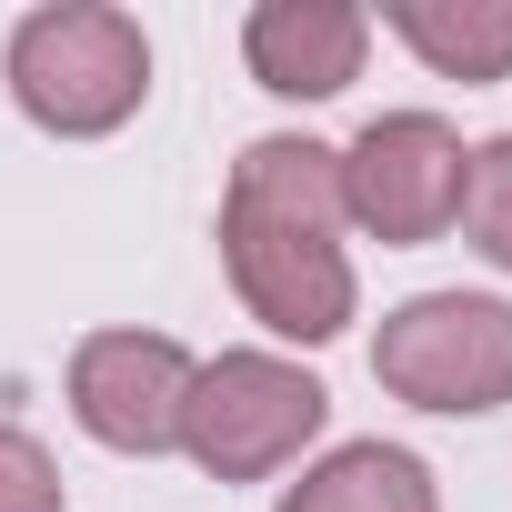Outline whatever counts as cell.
Wrapping results in <instances>:
<instances>
[{
	"label": "cell",
	"mask_w": 512,
	"mask_h": 512,
	"mask_svg": "<svg viewBox=\"0 0 512 512\" xmlns=\"http://www.w3.org/2000/svg\"><path fill=\"white\" fill-rule=\"evenodd\" d=\"M342 151L322 141H251L231 161L221 201V262L251 302V322H272L282 342H332L352 322V262H342Z\"/></svg>",
	"instance_id": "1"
},
{
	"label": "cell",
	"mask_w": 512,
	"mask_h": 512,
	"mask_svg": "<svg viewBox=\"0 0 512 512\" xmlns=\"http://www.w3.org/2000/svg\"><path fill=\"white\" fill-rule=\"evenodd\" d=\"M151 91V41L131 11L111 0H61V11H31L11 31V101L41 121V131H121Z\"/></svg>",
	"instance_id": "2"
},
{
	"label": "cell",
	"mask_w": 512,
	"mask_h": 512,
	"mask_svg": "<svg viewBox=\"0 0 512 512\" xmlns=\"http://www.w3.org/2000/svg\"><path fill=\"white\" fill-rule=\"evenodd\" d=\"M332 392L282 362V352H221L191 372V402H181V452L211 472V482H262L282 472L312 432H322Z\"/></svg>",
	"instance_id": "3"
},
{
	"label": "cell",
	"mask_w": 512,
	"mask_h": 512,
	"mask_svg": "<svg viewBox=\"0 0 512 512\" xmlns=\"http://www.w3.org/2000/svg\"><path fill=\"white\" fill-rule=\"evenodd\" d=\"M372 382L422 412H502L512 402V302L492 292H422L382 322Z\"/></svg>",
	"instance_id": "4"
},
{
	"label": "cell",
	"mask_w": 512,
	"mask_h": 512,
	"mask_svg": "<svg viewBox=\"0 0 512 512\" xmlns=\"http://www.w3.org/2000/svg\"><path fill=\"white\" fill-rule=\"evenodd\" d=\"M462 171H472V151L452 141V121L382 111L342 151V211L362 231H382V241H442L462 221Z\"/></svg>",
	"instance_id": "5"
},
{
	"label": "cell",
	"mask_w": 512,
	"mask_h": 512,
	"mask_svg": "<svg viewBox=\"0 0 512 512\" xmlns=\"http://www.w3.org/2000/svg\"><path fill=\"white\" fill-rule=\"evenodd\" d=\"M191 352L161 332H91L71 352V412L91 442L111 452H171L181 442V402H191Z\"/></svg>",
	"instance_id": "6"
},
{
	"label": "cell",
	"mask_w": 512,
	"mask_h": 512,
	"mask_svg": "<svg viewBox=\"0 0 512 512\" xmlns=\"http://www.w3.org/2000/svg\"><path fill=\"white\" fill-rule=\"evenodd\" d=\"M362 51H372V11L352 0H262L241 21V61L262 91L282 101H332L362 81Z\"/></svg>",
	"instance_id": "7"
},
{
	"label": "cell",
	"mask_w": 512,
	"mask_h": 512,
	"mask_svg": "<svg viewBox=\"0 0 512 512\" xmlns=\"http://www.w3.org/2000/svg\"><path fill=\"white\" fill-rule=\"evenodd\" d=\"M382 21L442 81H502L512 71V0H392Z\"/></svg>",
	"instance_id": "8"
},
{
	"label": "cell",
	"mask_w": 512,
	"mask_h": 512,
	"mask_svg": "<svg viewBox=\"0 0 512 512\" xmlns=\"http://www.w3.org/2000/svg\"><path fill=\"white\" fill-rule=\"evenodd\" d=\"M282 512H432V472L402 442H342L322 472L282 492Z\"/></svg>",
	"instance_id": "9"
},
{
	"label": "cell",
	"mask_w": 512,
	"mask_h": 512,
	"mask_svg": "<svg viewBox=\"0 0 512 512\" xmlns=\"http://www.w3.org/2000/svg\"><path fill=\"white\" fill-rule=\"evenodd\" d=\"M462 231H472L482 262L512 272V131L472 151V171H462Z\"/></svg>",
	"instance_id": "10"
},
{
	"label": "cell",
	"mask_w": 512,
	"mask_h": 512,
	"mask_svg": "<svg viewBox=\"0 0 512 512\" xmlns=\"http://www.w3.org/2000/svg\"><path fill=\"white\" fill-rule=\"evenodd\" d=\"M0 512H71L51 452H41L31 432H11V422H0Z\"/></svg>",
	"instance_id": "11"
}]
</instances>
